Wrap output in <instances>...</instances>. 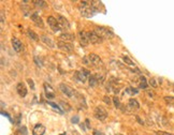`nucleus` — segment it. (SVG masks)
I'll return each instance as SVG.
<instances>
[{
  "mask_svg": "<svg viewBox=\"0 0 174 135\" xmlns=\"http://www.w3.org/2000/svg\"><path fill=\"white\" fill-rule=\"evenodd\" d=\"M79 10L81 14L85 17H91L95 13H97L91 6L90 1H81L79 4Z\"/></svg>",
  "mask_w": 174,
  "mask_h": 135,
  "instance_id": "1",
  "label": "nucleus"
},
{
  "mask_svg": "<svg viewBox=\"0 0 174 135\" xmlns=\"http://www.w3.org/2000/svg\"><path fill=\"white\" fill-rule=\"evenodd\" d=\"M96 33L98 34L101 39H112L114 37V33L112 32V30H110L107 27H96L94 30Z\"/></svg>",
  "mask_w": 174,
  "mask_h": 135,
  "instance_id": "2",
  "label": "nucleus"
},
{
  "mask_svg": "<svg viewBox=\"0 0 174 135\" xmlns=\"http://www.w3.org/2000/svg\"><path fill=\"white\" fill-rule=\"evenodd\" d=\"M88 60H89V65H94L96 68H101L103 67V61L100 59V57L96 54H90L88 55Z\"/></svg>",
  "mask_w": 174,
  "mask_h": 135,
  "instance_id": "3",
  "label": "nucleus"
},
{
  "mask_svg": "<svg viewBox=\"0 0 174 135\" xmlns=\"http://www.w3.org/2000/svg\"><path fill=\"white\" fill-rule=\"evenodd\" d=\"M94 115H95V117L98 120H101V121H103V120H105L107 119V110H104L103 107H101V106H97L95 108V112H94Z\"/></svg>",
  "mask_w": 174,
  "mask_h": 135,
  "instance_id": "4",
  "label": "nucleus"
},
{
  "mask_svg": "<svg viewBox=\"0 0 174 135\" xmlns=\"http://www.w3.org/2000/svg\"><path fill=\"white\" fill-rule=\"evenodd\" d=\"M87 36H88L89 43H91V44H100V43H102V41H103V39H101V38L99 37L95 31H88V32H87Z\"/></svg>",
  "mask_w": 174,
  "mask_h": 135,
  "instance_id": "5",
  "label": "nucleus"
},
{
  "mask_svg": "<svg viewBox=\"0 0 174 135\" xmlns=\"http://www.w3.org/2000/svg\"><path fill=\"white\" fill-rule=\"evenodd\" d=\"M59 89L61 90V92L64 93V94H66L68 98H73V97L75 96L74 90H73L71 87H69V86H68V85H66V84H60V85H59Z\"/></svg>",
  "mask_w": 174,
  "mask_h": 135,
  "instance_id": "6",
  "label": "nucleus"
},
{
  "mask_svg": "<svg viewBox=\"0 0 174 135\" xmlns=\"http://www.w3.org/2000/svg\"><path fill=\"white\" fill-rule=\"evenodd\" d=\"M75 76H76V79L81 83H85L86 82L87 77L89 78V71L86 70V69H82L80 72H75Z\"/></svg>",
  "mask_w": 174,
  "mask_h": 135,
  "instance_id": "7",
  "label": "nucleus"
},
{
  "mask_svg": "<svg viewBox=\"0 0 174 135\" xmlns=\"http://www.w3.org/2000/svg\"><path fill=\"white\" fill-rule=\"evenodd\" d=\"M30 18L37 27H39V28H43V27H44V22H43L42 18H41V16H40L37 12H34V13H32V14L30 15Z\"/></svg>",
  "mask_w": 174,
  "mask_h": 135,
  "instance_id": "8",
  "label": "nucleus"
},
{
  "mask_svg": "<svg viewBox=\"0 0 174 135\" xmlns=\"http://www.w3.org/2000/svg\"><path fill=\"white\" fill-rule=\"evenodd\" d=\"M48 25H50V27L52 28V30L55 31V32L61 30V28H60V26H59V24H58V20H57L55 17L48 16Z\"/></svg>",
  "mask_w": 174,
  "mask_h": 135,
  "instance_id": "9",
  "label": "nucleus"
},
{
  "mask_svg": "<svg viewBox=\"0 0 174 135\" xmlns=\"http://www.w3.org/2000/svg\"><path fill=\"white\" fill-rule=\"evenodd\" d=\"M11 43H12V47H13V49L16 53H20L22 51H24V45H23V43L17 38H12Z\"/></svg>",
  "mask_w": 174,
  "mask_h": 135,
  "instance_id": "10",
  "label": "nucleus"
},
{
  "mask_svg": "<svg viewBox=\"0 0 174 135\" xmlns=\"http://www.w3.org/2000/svg\"><path fill=\"white\" fill-rule=\"evenodd\" d=\"M57 46H58L60 49H62V51H65V52H68V53H71V52H73V49H74L72 44L67 43V42H64V41H59V42L57 43Z\"/></svg>",
  "mask_w": 174,
  "mask_h": 135,
  "instance_id": "11",
  "label": "nucleus"
},
{
  "mask_svg": "<svg viewBox=\"0 0 174 135\" xmlns=\"http://www.w3.org/2000/svg\"><path fill=\"white\" fill-rule=\"evenodd\" d=\"M16 91L18 93V96L24 98V97L27 96V92H28V90H27V87H26V85L24 83H18L16 85Z\"/></svg>",
  "mask_w": 174,
  "mask_h": 135,
  "instance_id": "12",
  "label": "nucleus"
},
{
  "mask_svg": "<svg viewBox=\"0 0 174 135\" xmlns=\"http://www.w3.org/2000/svg\"><path fill=\"white\" fill-rule=\"evenodd\" d=\"M43 87H44L45 97H46L48 99H54L55 97H56V94H55V91H54V89H53V88H52L48 84L44 83V85H43Z\"/></svg>",
  "mask_w": 174,
  "mask_h": 135,
  "instance_id": "13",
  "label": "nucleus"
},
{
  "mask_svg": "<svg viewBox=\"0 0 174 135\" xmlns=\"http://www.w3.org/2000/svg\"><path fill=\"white\" fill-rule=\"evenodd\" d=\"M57 20H58V24H59V26H60L61 30H66V29L70 28V24H69V22H68V20L66 17L59 15V16L57 17Z\"/></svg>",
  "mask_w": 174,
  "mask_h": 135,
  "instance_id": "14",
  "label": "nucleus"
},
{
  "mask_svg": "<svg viewBox=\"0 0 174 135\" xmlns=\"http://www.w3.org/2000/svg\"><path fill=\"white\" fill-rule=\"evenodd\" d=\"M77 36H79L80 43H81V45H83V46H86V45L89 44V40H88L87 32H85V31H80L79 33H77Z\"/></svg>",
  "mask_w": 174,
  "mask_h": 135,
  "instance_id": "15",
  "label": "nucleus"
},
{
  "mask_svg": "<svg viewBox=\"0 0 174 135\" xmlns=\"http://www.w3.org/2000/svg\"><path fill=\"white\" fill-rule=\"evenodd\" d=\"M45 127L41 123H37L32 130V135H43L45 133Z\"/></svg>",
  "mask_w": 174,
  "mask_h": 135,
  "instance_id": "16",
  "label": "nucleus"
},
{
  "mask_svg": "<svg viewBox=\"0 0 174 135\" xmlns=\"http://www.w3.org/2000/svg\"><path fill=\"white\" fill-rule=\"evenodd\" d=\"M59 39H61V41H64V42H72V41H74V39H75V37L73 36V34L71 33H68V32H64V33H61L60 36H59Z\"/></svg>",
  "mask_w": 174,
  "mask_h": 135,
  "instance_id": "17",
  "label": "nucleus"
},
{
  "mask_svg": "<svg viewBox=\"0 0 174 135\" xmlns=\"http://www.w3.org/2000/svg\"><path fill=\"white\" fill-rule=\"evenodd\" d=\"M40 39H41V41H42L43 43H45V44L48 45V47L54 48L55 46H56L53 40H52L50 37H48V36H41V37H40Z\"/></svg>",
  "mask_w": 174,
  "mask_h": 135,
  "instance_id": "18",
  "label": "nucleus"
},
{
  "mask_svg": "<svg viewBox=\"0 0 174 135\" xmlns=\"http://www.w3.org/2000/svg\"><path fill=\"white\" fill-rule=\"evenodd\" d=\"M128 106L132 110H139L140 108V104H139V102L135 100V99H130L129 100V104Z\"/></svg>",
  "mask_w": 174,
  "mask_h": 135,
  "instance_id": "19",
  "label": "nucleus"
},
{
  "mask_svg": "<svg viewBox=\"0 0 174 135\" xmlns=\"http://www.w3.org/2000/svg\"><path fill=\"white\" fill-rule=\"evenodd\" d=\"M27 36H28L31 40H34V41H39V39H40L39 36H38L34 31L31 30V29H28V30H27Z\"/></svg>",
  "mask_w": 174,
  "mask_h": 135,
  "instance_id": "20",
  "label": "nucleus"
},
{
  "mask_svg": "<svg viewBox=\"0 0 174 135\" xmlns=\"http://www.w3.org/2000/svg\"><path fill=\"white\" fill-rule=\"evenodd\" d=\"M148 86V83L146 82V77L145 76H141L140 77V88L141 89H146Z\"/></svg>",
  "mask_w": 174,
  "mask_h": 135,
  "instance_id": "21",
  "label": "nucleus"
},
{
  "mask_svg": "<svg viewBox=\"0 0 174 135\" xmlns=\"http://www.w3.org/2000/svg\"><path fill=\"white\" fill-rule=\"evenodd\" d=\"M123 60L125 61L126 65H131V67H135V62L133 61L129 56H123Z\"/></svg>",
  "mask_w": 174,
  "mask_h": 135,
  "instance_id": "22",
  "label": "nucleus"
},
{
  "mask_svg": "<svg viewBox=\"0 0 174 135\" xmlns=\"http://www.w3.org/2000/svg\"><path fill=\"white\" fill-rule=\"evenodd\" d=\"M32 3H34L37 8H44V7L46 6V2H45V1H42V0H40V1L39 0H34Z\"/></svg>",
  "mask_w": 174,
  "mask_h": 135,
  "instance_id": "23",
  "label": "nucleus"
},
{
  "mask_svg": "<svg viewBox=\"0 0 174 135\" xmlns=\"http://www.w3.org/2000/svg\"><path fill=\"white\" fill-rule=\"evenodd\" d=\"M60 105L62 106V108H64V110H65V112H70V110H72L70 105L68 104V103H66V102H64V101L60 102Z\"/></svg>",
  "mask_w": 174,
  "mask_h": 135,
  "instance_id": "24",
  "label": "nucleus"
},
{
  "mask_svg": "<svg viewBox=\"0 0 174 135\" xmlns=\"http://www.w3.org/2000/svg\"><path fill=\"white\" fill-rule=\"evenodd\" d=\"M163 99H164L166 103H168L169 105H174V97L167 96V97H164Z\"/></svg>",
  "mask_w": 174,
  "mask_h": 135,
  "instance_id": "25",
  "label": "nucleus"
},
{
  "mask_svg": "<svg viewBox=\"0 0 174 135\" xmlns=\"http://www.w3.org/2000/svg\"><path fill=\"white\" fill-rule=\"evenodd\" d=\"M88 81H89V85L91 86V87H94L96 84H97V78H96V76L95 75H90L89 76V78H88Z\"/></svg>",
  "mask_w": 174,
  "mask_h": 135,
  "instance_id": "26",
  "label": "nucleus"
},
{
  "mask_svg": "<svg viewBox=\"0 0 174 135\" xmlns=\"http://www.w3.org/2000/svg\"><path fill=\"white\" fill-rule=\"evenodd\" d=\"M126 92L129 93V94H131V96H133V94H137V93H139V90L135 89V88H132V87H128L126 89Z\"/></svg>",
  "mask_w": 174,
  "mask_h": 135,
  "instance_id": "27",
  "label": "nucleus"
},
{
  "mask_svg": "<svg viewBox=\"0 0 174 135\" xmlns=\"http://www.w3.org/2000/svg\"><path fill=\"white\" fill-rule=\"evenodd\" d=\"M48 105H51V106L53 107L54 110H58L59 112H62L61 108H60V107H59L58 105L56 104V103H54V102H48Z\"/></svg>",
  "mask_w": 174,
  "mask_h": 135,
  "instance_id": "28",
  "label": "nucleus"
},
{
  "mask_svg": "<svg viewBox=\"0 0 174 135\" xmlns=\"http://www.w3.org/2000/svg\"><path fill=\"white\" fill-rule=\"evenodd\" d=\"M113 102H114V105H115L116 108H121V102H119L117 97H114V98H113Z\"/></svg>",
  "mask_w": 174,
  "mask_h": 135,
  "instance_id": "29",
  "label": "nucleus"
},
{
  "mask_svg": "<svg viewBox=\"0 0 174 135\" xmlns=\"http://www.w3.org/2000/svg\"><path fill=\"white\" fill-rule=\"evenodd\" d=\"M96 76V78H97V82L100 83V84H103L104 82V75H100V74H97Z\"/></svg>",
  "mask_w": 174,
  "mask_h": 135,
  "instance_id": "30",
  "label": "nucleus"
},
{
  "mask_svg": "<svg viewBox=\"0 0 174 135\" xmlns=\"http://www.w3.org/2000/svg\"><path fill=\"white\" fill-rule=\"evenodd\" d=\"M148 84L151 85L152 87H154V88H156V87H157V86H158L157 82H156V79H155V78H151V79H149Z\"/></svg>",
  "mask_w": 174,
  "mask_h": 135,
  "instance_id": "31",
  "label": "nucleus"
},
{
  "mask_svg": "<svg viewBox=\"0 0 174 135\" xmlns=\"http://www.w3.org/2000/svg\"><path fill=\"white\" fill-rule=\"evenodd\" d=\"M155 135H173V134L169 132H164V131H157V132H155Z\"/></svg>",
  "mask_w": 174,
  "mask_h": 135,
  "instance_id": "32",
  "label": "nucleus"
},
{
  "mask_svg": "<svg viewBox=\"0 0 174 135\" xmlns=\"http://www.w3.org/2000/svg\"><path fill=\"white\" fill-rule=\"evenodd\" d=\"M27 82H28V84H29V86H30V88H31V90H34V81L32 79H27Z\"/></svg>",
  "mask_w": 174,
  "mask_h": 135,
  "instance_id": "33",
  "label": "nucleus"
},
{
  "mask_svg": "<svg viewBox=\"0 0 174 135\" xmlns=\"http://www.w3.org/2000/svg\"><path fill=\"white\" fill-rule=\"evenodd\" d=\"M71 122H72V123H77V122H79V116L72 117V118H71Z\"/></svg>",
  "mask_w": 174,
  "mask_h": 135,
  "instance_id": "34",
  "label": "nucleus"
},
{
  "mask_svg": "<svg viewBox=\"0 0 174 135\" xmlns=\"http://www.w3.org/2000/svg\"><path fill=\"white\" fill-rule=\"evenodd\" d=\"M103 101L105 102V103H107V105L111 104V99H110L109 97H104V98H103Z\"/></svg>",
  "mask_w": 174,
  "mask_h": 135,
  "instance_id": "35",
  "label": "nucleus"
},
{
  "mask_svg": "<svg viewBox=\"0 0 174 135\" xmlns=\"http://www.w3.org/2000/svg\"><path fill=\"white\" fill-rule=\"evenodd\" d=\"M34 62L37 63V65L38 67H42V63H41V61H39V59H38V57H34Z\"/></svg>",
  "mask_w": 174,
  "mask_h": 135,
  "instance_id": "36",
  "label": "nucleus"
},
{
  "mask_svg": "<svg viewBox=\"0 0 174 135\" xmlns=\"http://www.w3.org/2000/svg\"><path fill=\"white\" fill-rule=\"evenodd\" d=\"M20 134L22 135H27V130H26V128L25 127H23L22 129H20Z\"/></svg>",
  "mask_w": 174,
  "mask_h": 135,
  "instance_id": "37",
  "label": "nucleus"
},
{
  "mask_svg": "<svg viewBox=\"0 0 174 135\" xmlns=\"http://www.w3.org/2000/svg\"><path fill=\"white\" fill-rule=\"evenodd\" d=\"M93 135H103V133L100 132V131H98V130H95V131H94V134Z\"/></svg>",
  "mask_w": 174,
  "mask_h": 135,
  "instance_id": "38",
  "label": "nucleus"
},
{
  "mask_svg": "<svg viewBox=\"0 0 174 135\" xmlns=\"http://www.w3.org/2000/svg\"><path fill=\"white\" fill-rule=\"evenodd\" d=\"M86 124H87V128H90V126H89V120H88V119H86Z\"/></svg>",
  "mask_w": 174,
  "mask_h": 135,
  "instance_id": "39",
  "label": "nucleus"
},
{
  "mask_svg": "<svg viewBox=\"0 0 174 135\" xmlns=\"http://www.w3.org/2000/svg\"><path fill=\"white\" fill-rule=\"evenodd\" d=\"M60 135H66V133H62V134H60Z\"/></svg>",
  "mask_w": 174,
  "mask_h": 135,
  "instance_id": "40",
  "label": "nucleus"
},
{
  "mask_svg": "<svg viewBox=\"0 0 174 135\" xmlns=\"http://www.w3.org/2000/svg\"><path fill=\"white\" fill-rule=\"evenodd\" d=\"M103 135H104V134H103Z\"/></svg>",
  "mask_w": 174,
  "mask_h": 135,
  "instance_id": "41",
  "label": "nucleus"
}]
</instances>
